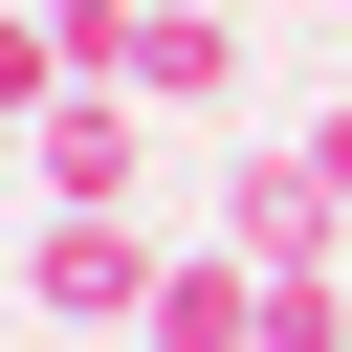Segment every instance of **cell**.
<instances>
[{
	"label": "cell",
	"instance_id": "obj_1",
	"mask_svg": "<svg viewBox=\"0 0 352 352\" xmlns=\"http://www.w3.org/2000/svg\"><path fill=\"white\" fill-rule=\"evenodd\" d=\"M154 264H176V242H154L132 198H22V308H44L66 352H110V330L154 308Z\"/></svg>",
	"mask_w": 352,
	"mask_h": 352
},
{
	"label": "cell",
	"instance_id": "obj_2",
	"mask_svg": "<svg viewBox=\"0 0 352 352\" xmlns=\"http://www.w3.org/2000/svg\"><path fill=\"white\" fill-rule=\"evenodd\" d=\"M198 242H242V264H352V198H330V176H308V132H286V154H220Z\"/></svg>",
	"mask_w": 352,
	"mask_h": 352
},
{
	"label": "cell",
	"instance_id": "obj_3",
	"mask_svg": "<svg viewBox=\"0 0 352 352\" xmlns=\"http://www.w3.org/2000/svg\"><path fill=\"white\" fill-rule=\"evenodd\" d=\"M22 198H154V110L132 88H44L22 110Z\"/></svg>",
	"mask_w": 352,
	"mask_h": 352
},
{
	"label": "cell",
	"instance_id": "obj_4",
	"mask_svg": "<svg viewBox=\"0 0 352 352\" xmlns=\"http://www.w3.org/2000/svg\"><path fill=\"white\" fill-rule=\"evenodd\" d=\"M132 352H264V264H242V242H176L154 308H132Z\"/></svg>",
	"mask_w": 352,
	"mask_h": 352
},
{
	"label": "cell",
	"instance_id": "obj_5",
	"mask_svg": "<svg viewBox=\"0 0 352 352\" xmlns=\"http://www.w3.org/2000/svg\"><path fill=\"white\" fill-rule=\"evenodd\" d=\"M110 88H132V110H220V88H242V0H154Z\"/></svg>",
	"mask_w": 352,
	"mask_h": 352
},
{
	"label": "cell",
	"instance_id": "obj_6",
	"mask_svg": "<svg viewBox=\"0 0 352 352\" xmlns=\"http://www.w3.org/2000/svg\"><path fill=\"white\" fill-rule=\"evenodd\" d=\"M44 88H66V22H44V0H0V110H44Z\"/></svg>",
	"mask_w": 352,
	"mask_h": 352
},
{
	"label": "cell",
	"instance_id": "obj_7",
	"mask_svg": "<svg viewBox=\"0 0 352 352\" xmlns=\"http://www.w3.org/2000/svg\"><path fill=\"white\" fill-rule=\"evenodd\" d=\"M308 176H330V198H352V88H330V110H308Z\"/></svg>",
	"mask_w": 352,
	"mask_h": 352
},
{
	"label": "cell",
	"instance_id": "obj_8",
	"mask_svg": "<svg viewBox=\"0 0 352 352\" xmlns=\"http://www.w3.org/2000/svg\"><path fill=\"white\" fill-rule=\"evenodd\" d=\"M22 330H44V308H22V286H0V352H22Z\"/></svg>",
	"mask_w": 352,
	"mask_h": 352
},
{
	"label": "cell",
	"instance_id": "obj_9",
	"mask_svg": "<svg viewBox=\"0 0 352 352\" xmlns=\"http://www.w3.org/2000/svg\"><path fill=\"white\" fill-rule=\"evenodd\" d=\"M0 176H22V110H0Z\"/></svg>",
	"mask_w": 352,
	"mask_h": 352
},
{
	"label": "cell",
	"instance_id": "obj_10",
	"mask_svg": "<svg viewBox=\"0 0 352 352\" xmlns=\"http://www.w3.org/2000/svg\"><path fill=\"white\" fill-rule=\"evenodd\" d=\"M110 352H132V330H110Z\"/></svg>",
	"mask_w": 352,
	"mask_h": 352
}]
</instances>
